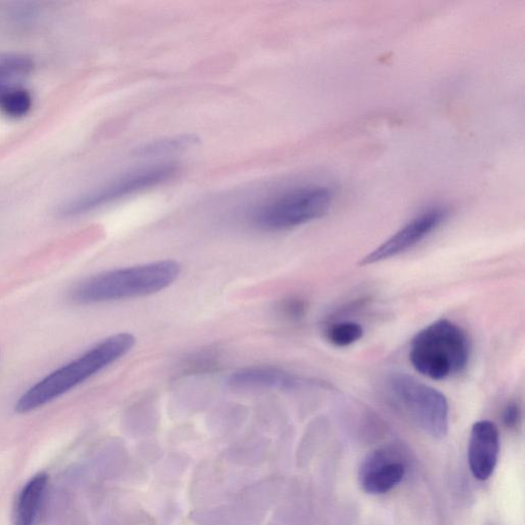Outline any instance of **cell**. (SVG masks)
<instances>
[{
    "instance_id": "277c9868",
    "label": "cell",
    "mask_w": 525,
    "mask_h": 525,
    "mask_svg": "<svg viewBox=\"0 0 525 525\" xmlns=\"http://www.w3.org/2000/svg\"><path fill=\"white\" fill-rule=\"evenodd\" d=\"M386 387L391 399L422 431L435 439L448 435L449 402L439 390L407 374L390 376Z\"/></svg>"
},
{
    "instance_id": "52a82bcc",
    "label": "cell",
    "mask_w": 525,
    "mask_h": 525,
    "mask_svg": "<svg viewBox=\"0 0 525 525\" xmlns=\"http://www.w3.org/2000/svg\"><path fill=\"white\" fill-rule=\"evenodd\" d=\"M448 211L441 207L430 208L400 228L372 253L362 258L360 266H369L395 258L420 244L447 220Z\"/></svg>"
},
{
    "instance_id": "5b68a950",
    "label": "cell",
    "mask_w": 525,
    "mask_h": 525,
    "mask_svg": "<svg viewBox=\"0 0 525 525\" xmlns=\"http://www.w3.org/2000/svg\"><path fill=\"white\" fill-rule=\"evenodd\" d=\"M334 203L327 186H304L286 192L263 205L253 215L254 224L267 231L290 230L325 217Z\"/></svg>"
},
{
    "instance_id": "9c48e42d",
    "label": "cell",
    "mask_w": 525,
    "mask_h": 525,
    "mask_svg": "<svg viewBox=\"0 0 525 525\" xmlns=\"http://www.w3.org/2000/svg\"><path fill=\"white\" fill-rule=\"evenodd\" d=\"M394 454L379 451L363 464L360 484L370 495H384L393 490L406 475V466Z\"/></svg>"
},
{
    "instance_id": "2e32d148",
    "label": "cell",
    "mask_w": 525,
    "mask_h": 525,
    "mask_svg": "<svg viewBox=\"0 0 525 525\" xmlns=\"http://www.w3.org/2000/svg\"><path fill=\"white\" fill-rule=\"evenodd\" d=\"M363 335H365V330L360 323L351 320L331 323L326 330L327 340L340 348L357 343L363 338Z\"/></svg>"
},
{
    "instance_id": "5bb4252c",
    "label": "cell",
    "mask_w": 525,
    "mask_h": 525,
    "mask_svg": "<svg viewBox=\"0 0 525 525\" xmlns=\"http://www.w3.org/2000/svg\"><path fill=\"white\" fill-rule=\"evenodd\" d=\"M280 489V481L277 477L269 476L251 486L241 490L235 497V501L249 509L265 515L275 502Z\"/></svg>"
},
{
    "instance_id": "30bf717a",
    "label": "cell",
    "mask_w": 525,
    "mask_h": 525,
    "mask_svg": "<svg viewBox=\"0 0 525 525\" xmlns=\"http://www.w3.org/2000/svg\"><path fill=\"white\" fill-rule=\"evenodd\" d=\"M229 384L238 390L294 389L300 386L302 381L277 369L255 367L234 373Z\"/></svg>"
},
{
    "instance_id": "e0dca14e",
    "label": "cell",
    "mask_w": 525,
    "mask_h": 525,
    "mask_svg": "<svg viewBox=\"0 0 525 525\" xmlns=\"http://www.w3.org/2000/svg\"><path fill=\"white\" fill-rule=\"evenodd\" d=\"M31 107L32 97L22 87L12 90L0 101V110L10 118H21L27 115Z\"/></svg>"
},
{
    "instance_id": "6da1fadb",
    "label": "cell",
    "mask_w": 525,
    "mask_h": 525,
    "mask_svg": "<svg viewBox=\"0 0 525 525\" xmlns=\"http://www.w3.org/2000/svg\"><path fill=\"white\" fill-rule=\"evenodd\" d=\"M135 343V337L128 333L104 339L31 386L16 402V412L27 414L45 407L123 358Z\"/></svg>"
},
{
    "instance_id": "d6986e66",
    "label": "cell",
    "mask_w": 525,
    "mask_h": 525,
    "mask_svg": "<svg viewBox=\"0 0 525 525\" xmlns=\"http://www.w3.org/2000/svg\"><path fill=\"white\" fill-rule=\"evenodd\" d=\"M521 420V410L518 403L509 402L503 411V422L507 428L514 429Z\"/></svg>"
},
{
    "instance_id": "9a60e30c",
    "label": "cell",
    "mask_w": 525,
    "mask_h": 525,
    "mask_svg": "<svg viewBox=\"0 0 525 525\" xmlns=\"http://www.w3.org/2000/svg\"><path fill=\"white\" fill-rule=\"evenodd\" d=\"M268 452V446L264 442L245 444V446L230 449L225 453L224 458L236 466L255 468L267 460Z\"/></svg>"
},
{
    "instance_id": "7a4b0ae2",
    "label": "cell",
    "mask_w": 525,
    "mask_h": 525,
    "mask_svg": "<svg viewBox=\"0 0 525 525\" xmlns=\"http://www.w3.org/2000/svg\"><path fill=\"white\" fill-rule=\"evenodd\" d=\"M180 273L179 263L173 260L111 270L78 282L69 299L90 305L150 296L172 286Z\"/></svg>"
},
{
    "instance_id": "3957f363",
    "label": "cell",
    "mask_w": 525,
    "mask_h": 525,
    "mask_svg": "<svg viewBox=\"0 0 525 525\" xmlns=\"http://www.w3.org/2000/svg\"><path fill=\"white\" fill-rule=\"evenodd\" d=\"M470 351L466 332L454 321L442 318L430 323L414 337L410 360L419 374L441 381L464 372Z\"/></svg>"
},
{
    "instance_id": "4fadbf2b",
    "label": "cell",
    "mask_w": 525,
    "mask_h": 525,
    "mask_svg": "<svg viewBox=\"0 0 525 525\" xmlns=\"http://www.w3.org/2000/svg\"><path fill=\"white\" fill-rule=\"evenodd\" d=\"M33 70L34 61L26 54H0V101L12 90L20 88Z\"/></svg>"
},
{
    "instance_id": "ba28073f",
    "label": "cell",
    "mask_w": 525,
    "mask_h": 525,
    "mask_svg": "<svg viewBox=\"0 0 525 525\" xmlns=\"http://www.w3.org/2000/svg\"><path fill=\"white\" fill-rule=\"evenodd\" d=\"M500 432L489 420L476 422L471 429L468 462L472 475L486 481L494 474L500 455Z\"/></svg>"
},
{
    "instance_id": "8992f818",
    "label": "cell",
    "mask_w": 525,
    "mask_h": 525,
    "mask_svg": "<svg viewBox=\"0 0 525 525\" xmlns=\"http://www.w3.org/2000/svg\"><path fill=\"white\" fill-rule=\"evenodd\" d=\"M177 172L174 166H156L129 173L65 204L63 217H77L115 203V201L155 187L172 179Z\"/></svg>"
},
{
    "instance_id": "7c38bea8",
    "label": "cell",
    "mask_w": 525,
    "mask_h": 525,
    "mask_svg": "<svg viewBox=\"0 0 525 525\" xmlns=\"http://www.w3.org/2000/svg\"><path fill=\"white\" fill-rule=\"evenodd\" d=\"M264 516L234 502L215 509L193 511L190 519L197 525H261Z\"/></svg>"
},
{
    "instance_id": "ffe728a7",
    "label": "cell",
    "mask_w": 525,
    "mask_h": 525,
    "mask_svg": "<svg viewBox=\"0 0 525 525\" xmlns=\"http://www.w3.org/2000/svg\"><path fill=\"white\" fill-rule=\"evenodd\" d=\"M285 308L290 316L299 317L303 314L305 305L301 301L294 300L288 302Z\"/></svg>"
},
{
    "instance_id": "ac0fdd59",
    "label": "cell",
    "mask_w": 525,
    "mask_h": 525,
    "mask_svg": "<svg viewBox=\"0 0 525 525\" xmlns=\"http://www.w3.org/2000/svg\"><path fill=\"white\" fill-rule=\"evenodd\" d=\"M197 139L189 136L160 140L141 148L139 153L142 155L164 154L186 149L195 144Z\"/></svg>"
},
{
    "instance_id": "8fae6325",
    "label": "cell",
    "mask_w": 525,
    "mask_h": 525,
    "mask_svg": "<svg viewBox=\"0 0 525 525\" xmlns=\"http://www.w3.org/2000/svg\"><path fill=\"white\" fill-rule=\"evenodd\" d=\"M49 476L38 473L20 492L14 508V525H35L45 499Z\"/></svg>"
}]
</instances>
